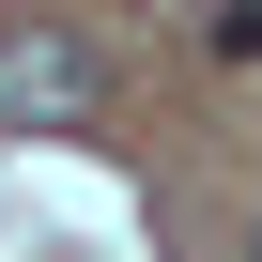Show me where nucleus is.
Segmentation results:
<instances>
[{
	"instance_id": "f257e3e1",
	"label": "nucleus",
	"mask_w": 262,
	"mask_h": 262,
	"mask_svg": "<svg viewBox=\"0 0 262 262\" xmlns=\"http://www.w3.org/2000/svg\"><path fill=\"white\" fill-rule=\"evenodd\" d=\"M108 123V47L77 16H0V139H77Z\"/></svg>"
},
{
	"instance_id": "f03ea898",
	"label": "nucleus",
	"mask_w": 262,
	"mask_h": 262,
	"mask_svg": "<svg viewBox=\"0 0 262 262\" xmlns=\"http://www.w3.org/2000/svg\"><path fill=\"white\" fill-rule=\"evenodd\" d=\"M201 47H216V62H262V0H216V16H201Z\"/></svg>"
},
{
	"instance_id": "7ed1b4c3",
	"label": "nucleus",
	"mask_w": 262,
	"mask_h": 262,
	"mask_svg": "<svg viewBox=\"0 0 262 262\" xmlns=\"http://www.w3.org/2000/svg\"><path fill=\"white\" fill-rule=\"evenodd\" d=\"M247 262H262V231H247Z\"/></svg>"
}]
</instances>
